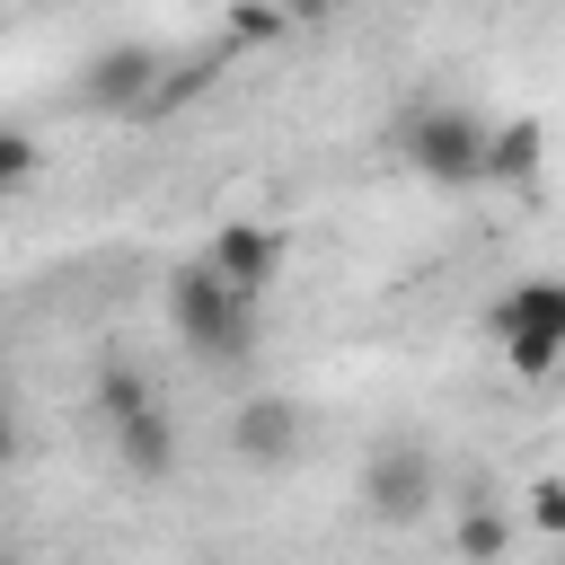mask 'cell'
<instances>
[{"label": "cell", "instance_id": "6da1fadb", "mask_svg": "<svg viewBox=\"0 0 565 565\" xmlns=\"http://www.w3.org/2000/svg\"><path fill=\"white\" fill-rule=\"evenodd\" d=\"M168 327L203 362H247V344H256V291H230L212 265H185L168 282Z\"/></svg>", "mask_w": 565, "mask_h": 565}, {"label": "cell", "instance_id": "52a82bcc", "mask_svg": "<svg viewBox=\"0 0 565 565\" xmlns=\"http://www.w3.org/2000/svg\"><path fill=\"white\" fill-rule=\"evenodd\" d=\"M291 424H300V415H291L282 397H256V406L238 415V450H247V459H282V450H291Z\"/></svg>", "mask_w": 565, "mask_h": 565}, {"label": "cell", "instance_id": "9c48e42d", "mask_svg": "<svg viewBox=\"0 0 565 565\" xmlns=\"http://www.w3.org/2000/svg\"><path fill=\"white\" fill-rule=\"evenodd\" d=\"M141 79H150V53H115V62H106V79H97V97L115 106V97H132Z\"/></svg>", "mask_w": 565, "mask_h": 565}, {"label": "cell", "instance_id": "5b68a950", "mask_svg": "<svg viewBox=\"0 0 565 565\" xmlns=\"http://www.w3.org/2000/svg\"><path fill=\"white\" fill-rule=\"evenodd\" d=\"M424 503H433V450H424V441H388V450L371 459V512L406 521V512H424Z\"/></svg>", "mask_w": 565, "mask_h": 565}, {"label": "cell", "instance_id": "ba28073f", "mask_svg": "<svg viewBox=\"0 0 565 565\" xmlns=\"http://www.w3.org/2000/svg\"><path fill=\"white\" fill-rule=\"evenodd\" d=\"M35 159H44L35 132H26V124H0V194H18V185L35 177Z\"/></svg>", "mask_w": 565, "mask_h": 565}, {"label": "cell", "instance_id": "8992f818", "mask_svg": "<svg viewBox=\"0 0 565 565\" xmlns=\"http://www.w3.org/2000/svg\"><path fill=\"white\" fill-rule=\"evenodd\" d=\"M115 450H124V468H132V477H168V468H177L168 406H159V397H132V406H115Z\"/></svg>", "mask_w": 565, "mask_h": 565}, {"label": "cell", "instance_id": "30bf717a", "mask_svg": "<svg viewBox=\"0 0 565 565\" xmlns=\"http://www.w3.org/2000/svg\"><path fill=\"white\" fill-rule=\"evenodd\" d=\"M459 547H503V521H486V512H477V521L459 530Z\"/></svg>", "mask_w": 565, "mask_h": 565}, {"label": "cell", "instance_id": "277c9868", "mask_svg": "<svg viewBox=\"0 0 565 565\" xmlns=\"http://www.w3.org/2000/svg\"><path fill=\"white\" fill-rule=\"evenodd\" d=\"M203 265H212L230 291H265V282L282 274V238H274V230H256V221H221V230H212V247H203Z\"/></svg>", "mask_w": 565, "mask_h": 565}, {"label": "cell", "instance_id": "8fae6325", "mask_svg": "<svg viewBox=\"0 0 565 565\" xmlns=\"http://www.w3.org/2000/svg\"><path fill=\"white\" fill-rule=\"evenodd\" d=\"M18 459V415H9V397H0V468Z\"/></svg>", "mask_w": 565, "mask_h": 565}, {"label": "cell", "instance_id": "7c38bea8", "mask_svg": "<svg viewBox=\"0 0 565 565\" xmlns=\"http://www.w3.org/2000/svg\"><path fill=\"white\" fill-rule=\"evenodd\" d=\"M274 9H282V18H327L335 0H274Z\"/></svg>", "mask_w": 565, "mask_h": 565}, {"label": "cell", "instance_id": "7a4b0ae2", "mask_svg": "<svg viewBox=\"0 0 565 565\" xmlns=\"http://www.w3.org/2000/svg\"><path fill=\"white\" fill-rule=\"evenodd\" d=\"M486 132H494V124H477L468 106H424V115L406 124V159H415L424 177H441V185H477V177H486Z\"/></svg>", "mask_w": 565, "mask_h": 565}, {"label": "cell", "instance_id": "3957f363", "mask_svg": "<svg viewBox=\"0 0 565 565\" xmlns=\"http://www.w3.org/2000/svg\"><path fill=\"white\" fill-rule=\"evenodd\" d=\"M494 335H503V362H512L521 380H547L556 353H565V291H556V282L512 291V300L494 309Z\"/></svg>", "mask_w": 565, "mask_h": 565}]
</instances>
